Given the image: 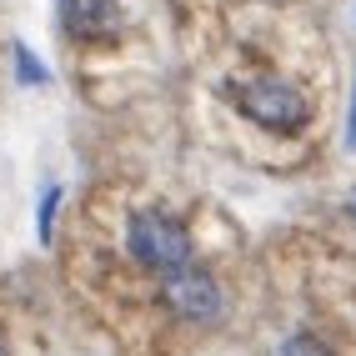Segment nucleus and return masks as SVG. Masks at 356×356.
<instances>
[{"label":"nucleus","instance_id":"1","mask_svg":"<svg viewBox=\"0 0 356 356\" xmlns=\"http://www.w3.org/2000/svg\"><path fill=\"white\" fill-rule=\"evenodd\" d=\"M126 251L136 266H146L156 276H171L191 261V236L176 216H161V211H136L126 221Z\"/></svg>","mask_w":356,"mask_h":356},{"label":"nucleus","instance_id":"2","mask_svg":"<svg viewBox=\"0 0 356 356\" xmlns=\"http://www.w3.org/2000/svg\"><path fill=\"white\" fill-rule=\"evenodd\" d=\"M161 301L171 306L181 321H196V326H211V321L226 316V291L216 286V276H211V271H196L191 261H186L181 271L165 276Z\"/></svg>","mask_w":356,"mask_h":356},{"label":"nucleus","instance_id":"3","mask_svg":"<svg viewBox=\"0 0 356 356\" xmlns=\"http://www.w3.org/2000/svg\"><path fill=\"white\" fill-rule=\"evenodd\" d=\"M241 111L256 126H266V131H296V126H306V115H312V106H306L301 90L291 81H276V76L251 81L241 90Z\"/></svg>","mask_w":356,"mask_h":356},{"label":"nucleus","instance_id":"4","mask_svg":"<svg viewBox=\"0 0 356 356\" xmlns=\"http://www.w3.org/2000/svg\"><path fill=\"white\" fill-rule=\"evenodd\" d=\"M60 20L76 40H115L126 26L115 0H60Z\"/></svg>","mask_w":356,"mask_h":356},{"label":"nucleus","instance_id":"5","mask_svg":"<svg viewBox=\"0 0 356 356\" xmlns=\"http://www.w3.org/2000/svg\"><path fill=\"white\" fill-rule=\"evenodd\" d=\"M15 70H20V81H26V86H40L45 81V65L31 56V45H15Z\"/></svg>","mask_w":356,"mask_h":356},{"label":"nucleus","instance_id":"6","mask_svg":"<svg viewBox=\"0 0 356 356\" xmlns=\"http://www.w3.org/2000/svg\"><path fill=\"white\" fill-rule=\"evenodd\" d=\"M271 356H326V346H321V341H312V337H286Z\"/></svg>","mask_w":356,"mask_h":356},{"label":"nucleus","instance_id":"7","mask_svg":"<svg viewBox=\"0 0 356 356\" xmlns=\"http://www.w3.org/2000/svg\"><path fill=\"white\" fill-rule=\"evenodd\" d=\"M56 206H60V186L40 196V241H51V221H56Z\"/></svg>","mask_w":356,"mask_h":356},{"label":"nucleus","instance_id":"8","mask_svg":"<svg viewBox=\"0 0 356 356\" xmlns=\"http://www.w3.org/2000/svg\"><path fill=\"white\" fill-rule=\"evenodd\" d=\"M346 151H356V81H351V115H346Z\"/></svg>","mask_w":356,"mask_h":356},{"label":"nucleus","instance_id":"9","mask_svg":"<svg viewBox=\"0 0 356 356\" xmlns=\"http://www.w3.org/2000/svg\"><path fill=\"white\" fill-rule=\"evenodd\" d=\"M0 356H10V351H6V346H0Z\"/></svg>","mask_w":356,"mask_h":356},{"label":"nucleus","instance_id":"10","mask_svg":"<svg viewBox=\"0 0 356 356\" xmlns=\"http://www.w3.org/2000/svg\"><path fill=\"white\" fill-rule=\"evenodd\" d=\"M351 211H356V201H351Z\"/></svg>","mask_w":356,"mask_h":356}]
</instances>
